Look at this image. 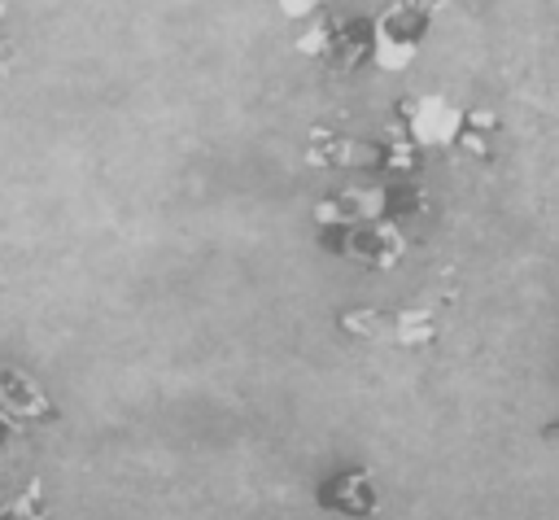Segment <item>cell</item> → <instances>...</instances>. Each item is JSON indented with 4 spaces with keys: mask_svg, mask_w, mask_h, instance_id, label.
<instances>
[{
    "mask_svg": "<svg viewBox=\"0 0 559 520\" xmlns=\"http://www.w3.org/2000/svg\"><path fill=\"white\" fill-rule=\"evenodd\" d=\"M297 52L332 70H354L371 57V17H332L319 13L310 31L297 35Z\"/></svg>",
    "mask_w": 559,
    "mask_h": 520,
    "instance_id": "obj_3",
    "label": "cell"
},
{
    "mask_svg": "<svg viewBox=\"0 0 559 520\" xmlns=\"http://www.w3.org/2000/svg\"><path fill=\"white\" fill-rule=\"evenodd\" d=\"M393 127L419 149H459L472 157H489L498 118L489 109L454 105L450 96H402L393 109Z\"/></svg>",
    "mask_w": 559,
    "mask_h": 520,
    "instance_id": "obj_1",
    "label": "cell"
},
{
    "mask_svg": "<svg viewBox=\"0 0 559 520\" xmlns=\"http://www.w3.org/2000/svg\"><path fill=\"white\" fill-rule=\"evenodd\" d=\"M380 485L371 476V468H341L332 476L319 481L314 489V507L345 516V520H376L380 516Z\"/></svg>",
    "mask_w": 559,
    "mask_h": 520,
    "instance_id": "obj_5",
    "label": "cell"
},
{
    "mask_svg": "<svg viewBox=\"0 0 559 520\" xmlns=\"http://www.w3.org/2000/svg\"><path fill=\"white\" fill-rule=\"evenodd\" d=\"M280 4V17H288V22H306V17H319L332 0H275Z\"/></svg>",
    "mask_w": 559,
    "mask_h": 520,
    "instance_id": "obj_12",
    "label": "cell"
},
{
    "mask_svg": "<svg viewBox=\"0 0 559 520\" xmlns=\"http://www.w3.org/2000/svg\"><path fill=\"white\" fill-rule=\"evenodd\" d=\"M9 61H13V35H9V4L0 0V74L9 70Z\"/></svg>",
    "mask_w": 559,
    "mask_h": 520,
    "instance_id": "obj_13",
    "label": "cell"
},
{
    "mask_svg": "<svg viewBox=\"0 0 559 520\" xmlns=\"http://www.w3.org/2000/svg\"><path fill=\"white\" fill-rule=\"evenodd\" d=\"M437 9H441V0H393L384 13L371 17V57L367 61L380 70H393V74L406 70L424 48Z\"/></svg>",
    "mask_w": 559,
    "mask_h": 520,
    "instance_id": "obj_2",
    "label": "cell"
},
{
    "mask_svg": "<svg viewBox=\"0 0 559 520\" xmlns=\"http://www.w3.org/2000/svg\"><path fill=\"white\" fill-rule=\"evenodd\" d=\"M419 153H424V149L411 144L397 127H393L389 135L362 144V162H367L371 170H393V175H415V170H419Z\"/></svg>",
    "mask_w": 559,
    "mask_h": 520,
    "instance_id": "obj_8",
    "label": "cell"
},
{
    "mask_svg": "<svg viewBox=\"0 0 559 520\" xmlns=\"http://www.w3.org/2000/svg\"><path fill=\"white\" fill-rule=\"evenodd\" d=\"M306 157H310V166H323V170L349 166L354 162V140L345 131H332V127H310Z\"/></svg>",
    "mask_w": 559,
    "mask_h": 520,
    "instance_id": "obj_9",
    "label": "cell"
},
{
    "mask_svg": "<svg viewBox=\"0 0 559 520\" xmlns=\"http://www.w3.org/2000/svg\"><path fill=\"white\" fill-rule=\"evenodd\" d=\"M542 433H546V437H559V419H550V424H546Z\"/></svg>",
    "mask_w": 559,
    "mask_h": 520,
    "instance_id": "obj_15",
    "label": "cell"
},
{
    "mask_svg": "<svg viewBox=\"0 0 559 520\" xmlns=\"http://www.w3.org/2000/svg\"><path fill=\"white\" fill-rule=\"evenodd\" d=\"M22 428H26V424H22V419H13V415L0 406V450H4V446H9V441L22 433Z\"/></svg>",
    "mask_w": 559,
    "mask_h": 520,
    "instance_id": "obj_14",
    "label": "cell"
},
{
    "mask_svg": "<svg viewBox=\"0 0 559 520\" xmlns=\"http://www.w3.org/2000/svg\"><path fill=\"white\" fill-rule=\"evenodd\" d=\"M441 306L445 297H424V302H411V306H397L384 315V336L389 345H402V350H415V345H432L437 332H441Z\"/></svg>",
    "mask_w": 559,
    "mask_h": 520,
    "instance_id": "obj_6",
    "label": "cell"
},
{
    "mask_svg": "<svg viewBox=\"0 0 559 520\" xmlns=\"http://www.w3.org/2000/svg\"><path fill=\"white\" fill-rule=\"evenodd\" d=\"M319 240H323V249L345 253L362 267H393L406 253V240H402L397 223H389V218H362V223H349V227L328 232Z\"/></svg>",
    "mask_w": 559,
    "mask_h": 520,
    "instance_id": "obj_4",
    "label": "cell"
},
{
    "mask_svg": "<svg viewBox=\"0 0 559 520\" xmlns=\"http://www.w3.org/2000/svg\"><path fill=\"white\" fill-rule=\"evenodd\" d=\"M0 406L22 424H35V419L52 424L57 419V406L44 398V389L17 367H0Z\"/></svg>",
    "mask_w": 559,
    "mask_h": 520,
    "instance_id": "obj_7",
    "label": "cell"
},
{
    "mask_svg": "<svg viewBox=\"0 0 559 520\" xmlns=\"http://www.w3.org/2000/svg\"><path fill=\"white\" fill-rule=\"evenodd\" d=\"M336 328L354 341H380L384 336V310L376 306H345L336 310Z\"/></svg>",
    "mask_w": 559,
    "mask_h": 520,
    "instance_id": "obj_10",
    "label": "cell"
},
{
    "mask_svg": "<svg viewBox=\"0 0 559 520\" xmlns=\"http://www.w3.org/2000/svg\"><path fill=\"white\" fill-rule=\"evenodd\" d=\"M35 503H39V481H31L13 503H4V507H0V520H44V516L35 511Z\"/></svg>",
    "mask_w": 559,
    "mask_h": 520,
    "instance_id": "obj_11",
    "label": "cell"
}]
</instances>
